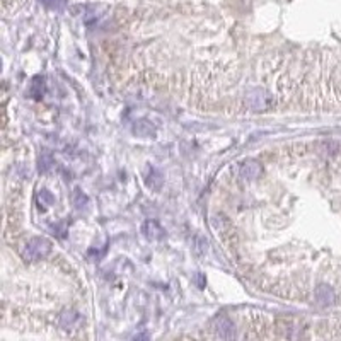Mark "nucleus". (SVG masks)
<instances>
[{"mask_svg": "<svg viewBox=\"0 0 341 341\" xmlns=\"http://www.w3.org/2000/svg\"><path fill=\"white\" fill-rule=\"evenodd\" d=\"M51 251V242L44 237H34L28 242L24 247V258L28 261H38V259L44 258Z\"/></svg>", "mask_w": 341, "mask_h": 341, "instance_id": "1", "label": "nucleus"}, {"mask_svg": "<svg viewBox=\"0 0 341 341\" xmlns=\"http://www.w3.org/2000/svg\"><path fill=\"white\" fill-rule=\"evenodd\" d=\"M246 102L253 111H266L273 104V96L263 89H253L247 94Z\"/></svg>", "mask_w": 341, "mask_h": 341, "instance_id": "2", "label": "nucleus"}, {"mask_svg": "<svg viewBox=\"0 0 341 341\" xmlns=\"http://www.w3.org/2000/svg\"><path fill=\"white\" fill-rule=\"evenodd\" d=\"M239 174H240V179H242V181H254L256 177L261 174V164H259V162H256V161L244 162V164L240 166Z\"/></svg>", "mask_w": 341, "mask_h": 341, "instance_id": "3", "label": "nucleus"}, {"mask_svg": "<svg viewBox=\"0 0 341 341\" xmlns=\"http://www.w3.org/2000/svg\"><path fill=\"white\" fill-rule=\"evenodd\" d=\"M142 232H143V236L150 240H159V239H162L166 234L164 229H162L155 220H147L145 224L142 225Z\"/></svg>", "mask_w": 341, "mask_h": 341, "instance_id": "4", "label": "nucleus"}, {"mask_svg": "<svg viewBox=\"0 0 341 341\" xmlns=\"http://www.w3.org/2000/svg\"><path fill=\"white\" fill-rule=\"evenodd\" d=\"M155 132H157V128H155V125L150 123L149 120H138L133 125V133H135L136 136L147 138V136H154Z\"/></svg>", "mask_w": 341, "mask_h": 341, "instance_id": "5", "label": "nucleus"}, {"mask_svg": "<svg viewBox=\"0 0 341 341\" xmlns=\"http://www.w3.org/2000/svg\"><path fill=\"white\" fill-rule=\"evenodd\" d=\"M80 319H82V317H80L79 312H75V310H72V309H67L60 314V326L65 329H72L79 324Z\"/></svg>", "mask_w": 341, "mask_h": 341, "instance_id": "6", "label": "nucleus"}, {"mask_svg": "<svg viewBox=\"0 0 341 341\" xmlns=\"http://www.w3.org/2000/svg\"><path fill=\"white\" fill-rule=\"evenodd\" d=\"M217 331H218V336H220L224 341H234V338H236L234 324H232L229 319H220V321H218Z\"/></svg>", "mask_w": 341, "mask_h": 341, "instance_id": "7", "label": "nucleus"}, {"mask_svg": "<svg viewBox=\"0 0 341 341\" xmlns=\"http://www.w3.org/2000/svg\"><path fill=\"white\" fill-rule=\"evenodd\" d=\"M316 300L319 304H322V306H329V304H333V300H335V292H333L331 287H328V285H319V287L316 288Z\"/></svg>", "mask_w": 341, "mask_h": 341, "instance_id": "8", "label": "nucleus"}, {"mask_svg": "<svg viewBox=\"0 0 341 341\" xmlns=\"http://www.w3.org/2000/svg\"><path fill=\"white\" fill-rule=\"evenodd\" d=\"M53 166V159H51L50 154H43L41 157H39V162H38V168L41 172H46V170H50V168Z\"/></svg>", "mask_w": 341, "mask_h": 341, "instance_id": "9", "label": "nucleus"}, {"mask_svg": "<svg viewBox=\"0 0 341 341\" xmlns=\"http://www.w3.org/2000/svg\"><path fill=\"white\" fill-rule=\"evenodd\" d=\"M44 7L48 9H53V10H62L67 5V0H39Z\"/></svg>", "mask_w": 341, "mask_h": 341, "instance_id": "10", "label": "nucleus"}, {"mask_svg": "<svg viewBox=\"0 0 341 341\" xmlns=\"http://www.w3.org/2000/svg\"><path fill=\"white\" fill-rule=\"evenodd\" d=\"M73 195H75V206H77V208H79V210L85 208V206H87V196H85L84 193L79 190V188H75Z\"/></svg>", "mask_w": 341, "mask_h": 341, "instance_id": "11", "label": "nucleus"}, {"mask_svg": "<svg viewBox=\"0 0 341 341\" xmlns=\"http://www.w3.org/2000/svg\"><path fill=\"white\" fill-rule=\"evenodd\" d=\"M196 253H198L200 256H203L206 253V251H208V244H206V240L205 239H202V237H198V239H196Z\"/></svg>", "mask_w": 341, "mask_h": 341, "instance_id": "12", "label": "nucleus"}, {"mask_svg": "<svg viewBox=\"0 0 341 341\" xmlns=\"http://www.w3.org/2000/svg\"><path fill=\"white\" fill-rule=\"evenodd\" d=\"M39 200H43L44 206H50L51 203H53V195H51L48 190H41V193H39Z\"/></svg>", "mask_w": 341, "mask_h": 341, "instance_id": "13", "label": "nucleus"}, {"mask_svg": "<svg viewBox=\"0 0 341 341\" xmlns=\"http://www.w3.org/2000/svg\"><path fill=\"white\" fill-rule=\"evenodd\" d=\"M155 179L161 181V174H159V170H154V169H152V176L147 177V184H149V186L157 188V186H159V183H155Z\"/></svg>", "mask_w": 341, "mask_h": 341, "instance_id": "14", "label": "nucleus"}, {"mask_svg": "<svg viewBox=\"0 0 341 341\" xmlns=\"http://www.w3.org/2000/svg\"><path fill=\"white\" fill-rule=\"evenodd\" d=\"M132 341H149V335H147V333H140V335H136Z\"/></svg>", "mask_w": 341, "mask_h": 341, "instance_id": "15", "label": "nucleus"}]
</instances>
